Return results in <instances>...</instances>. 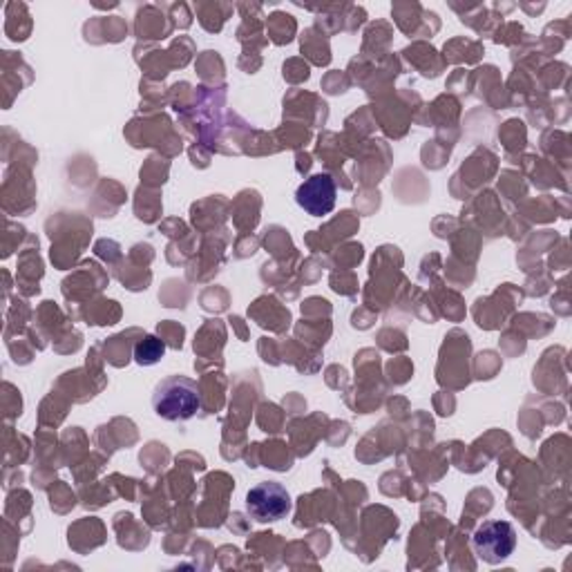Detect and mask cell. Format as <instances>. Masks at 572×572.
<instances>
[{"label": "cell", "mask_w": 572, "mask_h": 572, "mask_svg": "<svg viewBox=\"0 0 572 572\" xmlns=\"http://www.w3.org/2000/svg\"><path fill=\"white\" fill-rule=\"evenodd\" d=\"M200 385L188 376H168L153 391V409L168 422L191 420L202 411Z\"/></svg>", "instance_id": "obj_1"}, {"label": "cell", "mask_w": 572, "mask_h": 572, "mask_svg": "<svg viewBox=\"0 0 572 572\" xmlns=\"http://www.w3.org/2000/svg\"><path fill=\"white\" fill-rule=\"evenodd\" d=\"M292 494L277 481H264L248 490L246 512L259 523H275L292 514Z\"/></svg>", "instance_id": "obj_2"}, {"label": "cell", "mask_w": 572, "mask_h": 572, "mask_svg": "<svg viewBox=\"0 0 572 572\" xmlns=\"http://www.w3.org/2000/svg\"><path fill=\"white\" fill-rule=\"evenodd\" d=\"M477 556L486 563H501L517 550V530L508 521H486L472 539Z\"/></svg>", "instance_id": "obj_3"}, {"label": "cell", "mask_w": 572, "mask_h": 572, "mask_svg": "<svg viewBox=\"0 0 572 572\" xmlns=\"http://www.w3.org/2000/svg\"><path fill=\"white\" fill-rule=\"evenodd\" d=\"M298 206L311 217L329 215L336 206V182L327 173L311 175L296 193Z\"/></svg>", "instance_id": "obj_4"}, {"label": "cell", "mask_w": 572, "mask_h": 572, "mask_svg": "<svg viewBox=\"0 0 572 572\" xmlns=\"http://www.w3.org/2000/svg\"><path fill=\"white\" fill-rule=\"evenodd\" d=\"M164 356H166V343L155 336H146L134 347V360H136V365H143V367L157 365Z\"/></svg>", "instance_id": "obj_5"}]
</instances>
